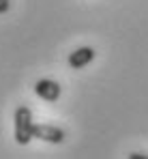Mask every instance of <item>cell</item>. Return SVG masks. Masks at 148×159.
I'll return each instance as SVG.
<instances>
[{
  "label": "cell",
  "mask_w": 148,
  "mask_h": 159,
  "mask_svg": "<svg viewBox=\"0 0 148 159\" xmlns=\"http://www.w3.org/2000/svg\"><path fill=\"white\" fill-rule=\"evenodd\" d=\"M34 138L43 140V142H49V144H60L65 142V131L56 125H47V123H39L34 125Z\"/></svg>",
  "instance_id": "3"
},
{
  "label": "cell",
  "mask_w": 148,
  "mask_h": 159,
  "mask_svg": "<svg viewBox=\"0 0 148 159\" xmlns=\"http://www.w3.org/2000/svg\"><path fill=\"white\" fill-rule=\"evenodd\" d=\"M9 9H11V0H0V15L9 13Z\"/></svg>",
  "instance_id": "5"
},
{
  "label": "cell",
  "mask_w": 148,
  "mask_h": 159,
  "mask_svg": "<svg viewBox=\"0 0 148 159\" xmlns=\"http://www.w3.org/2000/svg\"><path fill=\"white\" fill-rule=\"evenodd\" d=\"M95 48H90V45H84V48H77L73 52L69 54V58H67V62H69V67L71 69H84V67H88L92 60H95Z\"/></svg>",
  "instance_id": "4"
},
{
  "label": "cell",
  "mask_w": 148,
  "mask_h": 159,
  "mask_svg": "<svg viewBox=\"0 0 148 159\" xmlns=\"http://www.w3.org/2000/svg\"><path fill=\"white\" fill-rule=\"evenodd\" d=\"M13 123H15V142L20 146H26L32 138H34V120H32V112L28 106H17L13 114Z\"/></svg>",
  "instance_id": "1"
},
{
  "label": "cell",
  "mask_w": 148,
  "mask_h": 159,
  "mask_svg": "<svg viewBox=\"0 0 148 159\" xmlns=\"http://www.w3.org/2000/svg\"><path fill=\"white\" fill-rule=\"evenodd\" d=\"M129 159H148V155H144V153H133V155H129Z\"/></svg>",
  "instance_id": "6"
},
{
  "label": "cell",
  "mask_w": 148,
  "mask_h": 159,
  "mask_svg": "<svg viewBox=\"0 0 148 159\" xmlns=\"http://www.w3.org/2000/svg\"><path fill=\"white\" fill-rule=\"evenodd\" d=\"M34 93H37V97H39V99H43V101H47V103H54V101H58V99H60L62 88H60V84H58V82L43 78V80H39V82L34 84Z\"/></svg>",
  "instance_id": "2"
}]
</instances>
